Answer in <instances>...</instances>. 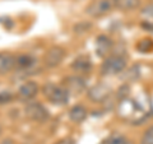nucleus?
<instances>
[{
  "instance_id": "obj_19",
  "label": "nucleus",
  "mask_w": 153,
  "mask_h": 144,
  "mask_svg": "<svg viewBox=\"0 0 153 144\" xmlns=\"http://www.w3.org/2000/svg\"><path fill=\"white\" fill-rule=\"evenodd\" d=\"M12 99H13L12 92H9V91H3V92H0V105L9 103Z\"/></svg>"
},
{
  "instance_id": "obj_20",
  "label": "nucleus",
  "mask_w": 153,
  "mask_h": 144,
  "mask_svg": "<svg viewBox=\"0 0 153 144\" xmlns=\"http://www.w3.org/2000/svg\"><path fill=\"white\" fill-rule=\"evenodd\" d=\"M55 144H75V142L71 138H64V139H60L59 142H56Z\"/></svg>"
},
{
  "instance_id": "obj_5",
  "label": "nucleus",
  "mask_w": 153,
  "mask_h": 144,
  "mask_svg": "<svg viewBox=\"0 0 153 144\" xmlns=\"http://www.w3.org/2000/svg\"><path fill=\"white\" fill-rule=\"evenodd\" d=\"M66 55L65 50L60 46H52L46 51L44 56V63L47 68H56L63 63L64 57Z\"/></svg>"
},
{
  "instance_id": "obj_13",
  "label": "nucleus",
  "mask_w": 153,
  "mask_h": 144,
  "mask_svg": "<svg viewBox=\"0 0 153 144\" xmlns=\"http://www.w3.org/2000/svg\"><path fill=\"white\" fill-rule=\"evenodd\" d=\"M140 16L143 18L142 27L153 32V4H148L143 8L140 10Z\"/></svg>"
},
{
  "instance_id": "obj_7",
  "label": "nucleus",
  "mask_w": 153,
  "mask_h": 144,
  "mask_svg": "<svg viewBox=\"0 0 153 144\" xmlns=\"http://www.w3.org/2000/svg\"><path fill=\"white\" fill-rule=\"evenodd\" d=\"M111 92H112V89L110 88V85L105 83H98V84H94L92 88H89L87 94L91 101L101 103L111 96Z\"/></svg>"
},
{
  "instance_id": "obj_14",
  "label": "nucleus",
  "mask_w": 153,
  "mask_h": 144,
  "mask_svg": "<svg viewBox=\"0 0 153 144\" xmlns=\"http://www.w3.org/2000/svg\"><path fill=\"white\" fill-rule=\"evenodd\" d=\"M114 8L121 12H129L140 7V0H112Z\"/></svg>"
},
{
  "instance_id": "obj_4",
  "label": "nucleus",
  "mask_w": 153,
  "mask_h": 144,
  "mask_svg": "<svg viewBox=\"0 0 153 144\" xmlns=\"http://www.w3.org/2000/svg\"><path fill=\"white\" fill-rule=\"evenodd\" d=\"M114 9L112 0H93L85 9L88 16L92 18H101L108 14Z\"/></svg>"
},
{
  "instance_id": "obj_6",
  "label": "nucleus",
  "mask_w": 153,
  "mask_h": 144,
  "mask_svg": "<svg viewBox=\"0 0 153 144\" xmlns=\"http://www.w3.org/2000/svg\"><path fill=\"white\" fill-rule=\"evenodd\" d=\"M61 85L68 91L69 94H80L87 88L85 80L79 75H69L63 79Z\"/></svg>"
},
{
  "instance_id": "obj_21",
  "label": "nucleus",
  "mask_w": 153,
  "mask_h": 144,
  "mask_svg": "<svg viewBox=\"0 0 153 144\" xmlns=\"http://www.w3.org/2000/svg\"><path fill=\"white\" fill-rule=\"evenodd\" d=\"M0 134H1V125H0Z\"/></svg>"
},
{
  "instance_id": "obj_17",
  "label": "nucleus",
  "mask_w": 153,
  "mask_h": 144,
  "mask_svg": "<svg viewBox=\"0 0 153 144\" xmlns=\"http://www.w3.org/2000/svg\"><path fill=\"white\" fill-rule=\"evenodd\" d=\"M137 50L142 54L153 52V40L152 38H143L137 44Z\"/></svg>"
},
{
  "instance_id": "obj_12",
  "label": "nucleus",
  "mask_w": 153,
  "mask_h": 144,
  "mask_svg": "<svg viewBox=\"0 0 153 144\" xmlns=\"http://www.w3.org/2000/svg\"><path fill=\"white\" fill-rule=\"evenodd\" d=\"M69 119L76 124L83 122L87 119V108L83 105H75L69 110Z\"/></svg>"
},
{
  "instance_id": "obj_3",
  "label": "nucleus",
  "mask_w": 153,
  "mask_h": 144,
  "mask_svg": "<svg viewBox=\"0 0 153 144\" xmlns=\"http://www.w3.org/2000/svg\"><path fill=\"white\" fill-rule=\"evenodd\" d=\"M25 115L36 122H44L50 116L49 110L38 101H28L25 107Z\"/></svg>"
},
{
  "instance_id": "obj_18",
  "label": "nucleus",
  "mask_w": 153,
  "mask_h": 144,
  "mask_svg": "<svg viewBox=\"0 0 153 144\" xmlns=\"http://www.w3.org/2000/svg\"><path fill=\"white\" fill-rule=\"evenodd\" d=\"M139 144H153V126L148 128L142 135Z\"/></svg>"
},
{
  "instance_id": "obj_16",
  "label": "nucleus",
  "mask_w": 153,
  "mask_h": 144,
  "mask_svg": "<svg viewBox=\"0 0 153 144\" xmlns=\"http://www.w3.org/2000/svg\"><path fill=\"white\" fill-rule=\"evenodd\" d=\"M128 139L119 133H112L110 134L107 138H105L100 144H126Z\"/></svg>"
},
{
  "instance_id": "obj_8",
  "label": "nucleus",
  "mask_w": 153,
  "mask_h": 144,
  "mask_svg": "<svg viewBox=\"0 0 153 144\" xmlns=\"http://www.w3.org/2000/svg\"><path fill=\"white\" fill-rule=\"evenodd\" d=\"M37 92H38V84L36 82L28 80L19 87L17 92V98L22 101V102H28L37 94Z\"/></svg>"
},
{
  "instance_id": "obj_9",
  "label": "nucleus",
  "mask_w": 153,
  "mask_h": 144,
  "mask_svg": "<svg viewBox=\"0 0 153 144\" xmlns=\"http://www.w3.org/2000/svg\"><path fill=\"white\" fill-rule=\"evenodd\" d=\"M71 69L76 73L80 74H89L92 70V60H91L89 55H79L78 57H75L74 61L71 63Z\"/></svg>"
},
{
  "instance_id": "obj_1",
  "label": "nucleus",
  "mask_w": 153,
  "mask_h": 144,
  "mask_svg": "<svg viewBox=\"0 0 153 144\" xmlns=\"http://www.w3.org/2000/svg\"><path fill=\"white\" fill-rule=\"evenodd\" d=\"M42 94H44V97L47 101H50L54 105H57V106L66 105L70 97L69 92L63 85H59L55 83H46L42 85Z\"/></svg>"
},
{
  "instance_id": "obj_11",
  "label": "nucleus",
  "mask_w": 153,
  "mask_h": 144,
  "mask_svg": "<svg viewBox=\"0 0 153 144\" xmlns=\"http://www.w3.org/2000/svg\"><path fill=\"white\" fill-rule=\"evenodd\" d=\"M16 55L8 51L0 52V75L8 74L16 68Z\"/></svg>"
},
{
  "instance_id": "obj_10",
  "label": "nucleus",
  "mask_w": 153,
  "mask_h": 144,
  "mask_svg": "<svg viewBox=\"0 0 153 144\" xmlns=\"http://www.w3.org/2000/svg\"><path fill=\"white\" fill-rule=\"evenodd\" d=\"M114 49V42L110 37H107L106 35H100L96 40V54L100 57H106L107 54L112 51Z\"/></svg>"
},
{
  "instance_id": "obj_15",
  "label": "nucleus",
  "mask_w": 153,
  "mask_h": 144,
  "mask_svg": "<svg viewBox=\"0 0 153 144\" xmlns=\"http://www.w3.org/2000/svg\"><path fill=\"white\" fill-rule=\"evenodd\" d=\"M36 60L30 55H19L16 57V68L19 69H30L35 65Z\"/></svg>"
},
{
  "instance_id": "obj_2",
  "label": "nucleus",
  "mask_w": 153,
  "mask_h": 144,
  "mask_svg": "<svg viewBox=\"0 0 153 144\" xmlns=\"http://www.w3.org/2000/svg\"><path fill=\"white\" fill-rule=\"evenodd\" d=\"M126 68V59L121 55H110L106 56L101 65V75L110 76L120 74L121 71Z\"/></svg>"
}]
</instances>
